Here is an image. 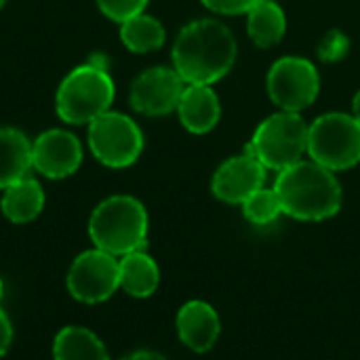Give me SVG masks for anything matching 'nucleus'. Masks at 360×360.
Returning a JSON list of instances; mask_svg holds the SVG:
<instances>
[{
    "instance_id": "bb28decb",
    "label": "nucleus",
    "mask_w": 360,
    "mask_h": 360,
    "mask_svg": "<svg viewBox=\"0 0 360 360\" xmlns=\"http://www.w3.org/2000/svg\"><path fill=\"white\" fill-rule=\"evenodd\" d=\"M352 116L360 122V91L354 95V99H352Z\"/></svg>"
},
{
    "instance_id": "4be33fe9",
    "label": "nucleus",
    "mask_w": 360,
    "mask_h": 360,
    "mask_svg": "<svg viewBox=\"0 0 360 360\" xmlns=\"http://www.w3.org/2000/svg\"><path fill=\"white\" fill-rule=\"evenodd\" d=\"M348 51H350V38L342 30H331L319 42L316 55L323 63H338L348 55Z\"/></svg>"
},
{
    "instance_id": "20e7f679",
    "label": "nucleus",
    "mask_w": 360,
    "mask_h": 360,
    "mask_svg": "<svg viewBox=\"0 0 360 360\" xmlns=\"http://www.w3.org/2000/svg\"><path fill=\"white\" fill-rule=\"evenodd\" d=\"M148 211L135 196L114 194L101 200L89 219L93 245L114 257L143 251L148 243Z\"/></svg>"
},
{
    "instance_id": "ddd939ff",
    "label": "nucleus",
    "mask_w": 360,
    "mask_h": 360,
    "mask_svg": "<svg viewBox=\"0 0 360 360\" xmlns=\"http://www.w3.org/2000/svg\"><path fill=\"white\" fill-rule=\"evenodd\" d=\"M175 327L184 346L194 352H209L215 346L221 329L215 308L200 300L188 302L179 308Z\"/></svg>"
},
{
    "instance_id": "dca6fc26",
    "label": "nucleus",
    "mask_w": 360,
    "mask_h": 360,
    "mask_svg": "<svg viewBox=\"0 0 360 360\" xmlns=\"http://www.w3.org/2000/svg\"><path fill=\"white\" fill-rule=\"evenodd\" d=\"M44 209V188L34 177H23L2 190L0 211L11 224H30Z\"/></svg>"
},
{
    "instance_id": "f8f14e48",
    "label": "nucleus",
    "mask_w": 360,
    "mask_h": 360,
    "mask_svg": "<svg viewBox=\"0 0 360 360\" xmlns=\"http://www.w3.org/2000/svg\"><path fill=\"white\" fill-rule=\"evenodd\" d=\"M268 169L251 154L243 152L219 165L213 175L211 190L226 205H243L253 192L264 188Z\"/></svg>"
},
{
    "instance_id": "39448f33",
    "label": "nucleus",
    "mask_w": 360,
    "mask_h": 360,
    "mask_svg": "<svg viewBox=\"0 0 360 360\" xmlns=\"http://www.w3.org/2000/svg\"><path fill=\"white\" fill-rule=\"evenodd\" d=\"M308 122L300 112H276L259 122L247 152H251L266 169L281 173L283 169L304 160L308 150Z\"/></svg>"
},
{
    "instance_id": "aec40b11",
    "label": "nucleus",
    "mask_w": 360,
    "mask_h": 360,
    "mask_svg": "<svg viewBox=\"0 0 360 360\" xmlns=\"http://www.w3.org/2000/svg\"><path fill=\"white\" fill-rule=\"evenodd\" d=\"M120 40L131 53L143 55L162 49L167 40V32L156 17L141 13L120 23Z\"/></svg>"
},
{
    "instance_id": "412c9836",
    "label": "nucleus",
    "mask_w": 360,
    "mask_h": 360,
    "mask_svg": "<svg viewBox=\"0 0 360 360\" xmlns=\"http://www.w3.org/2000/svg\"><path fill=\"white\" fill-rule=\"evenodd\" d=\"M243 215L255 226H268L283 215L274 188H259L243 202Z\"/></svg>"
},
{
    "instance_id": "f03ea898",
    "label": "nucleus",
    "mask_w": 360,
    "mask_h": 360,
    "mask_svg": "<svg viewBox=\"0 0 360 360\" xmlns=\"http://www.w3.org/2000/svg\"><path fill=\"white\" fill-rule=\"evenodd\" d=\"M274 192L285 215L300 221H325L342 209V186L333 171L300 160L276 175Z\"/></svg>"
},
{
    "instance_id": "4468645a",
    "label": "nucleus",
    "mask_w": 360,
    "mask_h": 360,
    "mask_svg": "<svg viewBox=\"0 0 360 360\" xmlns=\"http://www.w3.org/2000/svg\"><path fill=\"white\" fill-rule=\"evenodd\" d=\"M175 112L188 133L207 135L221 118V103L211 84H186Z\"/></svg>"
},
{
    "instance_id": "a878e982",
    "label": "nucleus",
    "mask_w": 360,
    "mask_h": 360,
    "mask_svg": "<svg viewBox=\"0 0 360 360\" xmlns=\"http://www.w3.org/2000/svg\"><path fill=\"white\" fill-rule=\"evenodd\" d=\"M120 360H167L162 354H158V352H150V350H139V352H133V354H129V356H124V359Z\"/></svg>"
},
{
    "instance_id": "9b49d317",
    "label": "nucleus",
    "mask_w": 360,
    "mask_h": 360,
    "mask_svg": "<svg viewBox=\"0 0 360 360\" xmlns=\"http://www.w3.org/2000/svg\"><path fill=\"white\" fill-rule=\"evenodd\" d=\"M80 139L65 129L42 131L32 141V169L46 179H65L82 165Z\"/></svg>"
},
{
    "instance_id": "9d476101",
    "label": "nucleus",
    "mask_w": 360,
    "mask_h": 360,
    "mask_svg": "<svg viewBox=\"0 0 360 360\" xmlns=\"http://www.w3.org/2000/svg\"><path fill=\"white\" fill-rule=\"evenodd\" d=\"M184 89L186 82L175 72V68L156 65L141 72L131 82L129 103L143 116H167L177 110Z\"/></svg>"
},
{
    "instance_id": "393cba45",
    "label": "nucleus",
    "mask_w": 360,
    "mask_h": 360,
    "mask_svg": "<svg viewBox=\"0 0 360 360\" xmlns=\"http://www.w3.org/2000/svg\"><path fill=\"white\" fill-rule=\"evenodd\" d=\"M13 344V325H11V319L0 310V359L8 352Z\"/></svg>"
},
{
    "instance_id": "cd10ccee",
    "label": "nucleus",
    "mask_w": 360,
    "mask_h": 360,
    "mask_svg": "<svg viewBox=\"0 0 360 360\" xmlns=\"http://www.w3.org/2000/svg\"><path fill=\"white\" fill-rule=\"evenodd\" d=\"M2 293H4V285H2V278H0V300H2Z\"/></svg>"
},
{
    "instance_id": "b1692460",
    "label": "nucleus",
    "mask_w": 360,
    "mask_h": 360,
    "mask_svg": "<svg viewBox=\"0 0 360 360\" xmlns=\"http://www.w3.org/2000/svg\"><path fill=\"white\" fill-rule=\"evenodd\" d=\"M215 15H247L264 0H200Z\"/></svg>"
},
{
    "instance_id": "f3484780",
    "label": "nucleus",
    "mask_w": 360,
    "mask_h": 360,
    "mask_svg": "<svg viewBox=\"0 0 360 360\" xmlns=\"http://www.w3.org/2000/svg\"><path fill=\"white\" fill-rule=\"evenodd\" d=\"M120 264V289L137 300L154 295L160 283L158 264L146 251H133L118 259Z\"/></svg>"
},
{
    "instance_id": "423d86ee",
    "label": "nucleus",
    "mask_w": 360,
    "mask_h": 360,
    "mask_svg": "<svg viewBox=\"0 0 360 360\" xmlns=\"http://www.w3.org/2000/svg\"><path fill=\"white\" fill-rule=\"evenodd\" d=\"M310 160L338 173L360 162V122L352 114L329 112L308 127Z\"/></svg>"
},
{
    "instance_id": "5701e85b",
    "label": "nucleus",
    "mask_w": 360,
    "mask_h": 360,
    "mask_svg": "<svg viewBox=\"0 0 360 360\" xmlns=\"http://www.w3.org/2000/svg\"><path fill=\"white\" fill-rule=\"evenodd\" d=\"M97 8L116 23H124L127 19L146 13V6L150 0H95Z\"/></svg>"
},
{
    "instance_id": "6e6552de",
    "label": "nucleus",
    "mask_w": 360,
    "mask_h": 360,
    "mask_svg": "<svg viewBox=\"0 0 360 360\" xmlns=\"http://www.w3.org/2000/svg\"><path fill=\"white\" fill-rule=\"evenodd\" d=\"M270 99L285 112H304L321 93V74L306 57H281L266 78Z\"/></svg>"
},
{
    "instance_id": "7ed1b4c3",
    "label": "nucleus",
    "mask_w": 360,
    "mask_h": 360,
    "mask_svg": "<svg viewBox=\"0 0 360 360\" xmlns=\"http://www.w3.org/2000/svg\"><path fill=\"white\" fill-rule=\"evenodd\" d=\"M114 97V78L108 72L105 59L99 55L65 74L55 93V110L65 124H89L112 110Z\"/></svg>"
},
{
    "instance_id": "a211bd4d",
    "label": "nucleus",
    "mask_w": 360,
    "mask_h": 360,
    "mask_svg": "<svg viewBox=\"0 0 360 360\" xmlns=\"http://www.w3.org/2000/svg\"><path fill=\"white\" fill-rule=\"evenodd\" d=\"M287 32V15L274 0H264L247 13V34L259 49H270L283 40Z\"/></svg>"
},
{
    "instance_id": "0eeeda50",
    "label": "nucleus",
    "mask_w": 360,
    "mask_h": 360,
    "mask_svg": "<svg viewBox=\"0 0 360 360\" xmlns=\"http://www.w3.org/2000/svg\"><path fill=\"white\" fill-rule=\"evenodd\" d=\"M86 127L89 150L108 169H127L135 165L143 152V131L122 112L108 110Z\"/></svg>"
},
{
    "instance_id": "f257e3e1",
    "label": "nucleus",
    "mask_w": 360,
    "mask_h": 360,
    "mask_svg": "<svg viewBox=\"0 0 360 360\" xmlns=\"http://www.w3.org/2000/svg\"><path fill=\"white\" fill-rule=\"evenodd\" d=\"M238 44L219 19H196L175 38L171 59L186 84H215L234 65Z\"/></svg>"
},
{
    "instance_id": "2eb2a0df",
    "label": "nucleus",
    "mask_w": 360,
    "mask_h": 360,
    "mask_svg": "<svg viewBox=\"0 0 360 360\" xmlns=\"http://www.w3.org/2000/svg\"><path fill=\"white\" fill-rule=\"evenodd\" d=\"M32 171V139L15 127H0V190Z\"/></svg>"
},
{
    "instance_id": "c85d7f7f",
    "label": "nucleus",
    "mask_w": 360,
    "mask_h": 360,
    "mask_svg": "<svg viewBox=\"0 0 360 360\" xmlns=\"http://www.w3.org/2000/svg\"><path fill=\"white\" fill-rule=\"evenodd\" d=\"M6 4V0H0V11H2V6Z\"/></svg>"
},
{
    "instance_id": "1a4fd4ad",
    "label": "nucleus",
    "mask_w": 360,
    "mask_h": 360,
    "mask_svg": "<svg viewBox=\"0 0 360 360\" xmlns=\"http://www.w3.org/2000/svg\"><path fill=\"white\" fill-rule=\"evenodd\" d=\"M70 295L80 304H101L108 302L120 289V264L118 257L101 251H82L70 266L65 278Z\"/></svg>"
},
{
    "instance_id": "6ab92c4d",
    "label": "nucleus",
    "mask_w": 360,
    "mask_h": 360,
    "mask_svg": "<svg viewBox=\"0 0 360 360\" xmlns=\"http://www.w3.org/2000/svg\"><path fill=\"white\" fill-rule=\"evenodd\" d=\"M55 360H110L103 342L84 327H63L53 342Z\"/></svg>"
}]
</instances>
